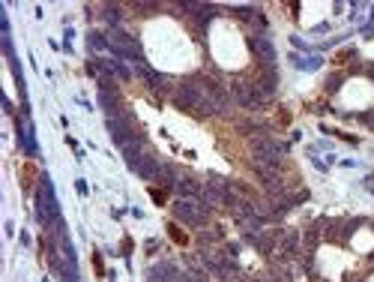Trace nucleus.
<instances>
[{
  "instance_id": "1",
  "label": "nucleus",
  "mask_w": 374,
  "mask_h": 282,
  "mask_svg": "<svg viewBox=\"0 0 374 282\" xmlns=\"http://www.w3.org/2000/svg\"><path fill=\"white\" fill-rule=\"evenodd\" d=\"M33 180H36V165L33 162H24V165H21V183H24V189H30Z\"/></svg>"
},
{
  "instance_id": "2",
  "label": "nucleus",
  "mask_w": 374,
  "mask_h": 282,
  "mask_svg": "<svg viewBox=\"0 0 374 282\" xmlns=\"http://www.w3.org/2000/svg\"><path fill=\"white\" fill-rule=\"evenodd\" d=\"M168 231H171V237H174V243H177V246H189V237H186V231L180 228V225H174V222H171Z\"/></svg>"
}]
</instances>
